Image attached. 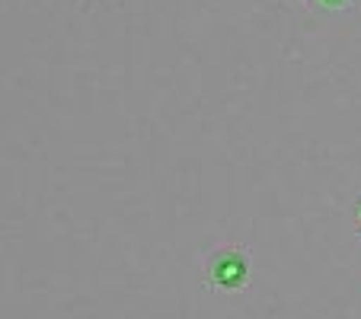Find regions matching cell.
<instances>
[{
    "mask_svg": "<svg viewBox=\"0 0 361 319\" xmlns=\"http://www.w3.org/2000/svg\"><path fill=\"white\" fill-rule=\"evenodd\" d=\"M320 7H326V10H345L352 0H317Z\"/></svg>",
    "mask_w": 361,
    "mask_h": 319,
    "instance_id": "cell-2",
    "label": "cell"
},
{
    "mask_svg": "<svg viewBox=\"0 0 361 319\" xmlns=\"http://www.w3.org/2000/svg\"><path fill=\"white\" fill-rule=\"evenodd\" d=\"M204 275H208V284L214 291H240L250 281V252L240 243H224L208 256L204 265Z\"/></svg>",
    "mask_w": 361,
    "mask_h": 319,
    "instance_id": "cell-1",
    "label": "cell"
},
{
    "mask_svg": "<svg viewBox=\"0 0 361 319\" xmlns=\"http://www.w3.org/2000/svg\"><path fill=\"white\" fill-rule=\"evenodd\" d=\"M355 218H358V227H361V198H358V211H355Z\"/></svg>",
    "mask_w": 361,
    "mask_h": 319,
    "instance_id": "cell-3",
    "label": "cell"
}]
</instances>
